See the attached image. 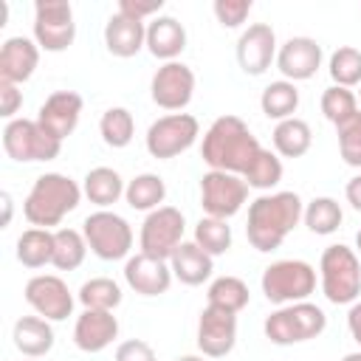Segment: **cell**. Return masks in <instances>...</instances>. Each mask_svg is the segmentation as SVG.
Wrapping results in <instances>:
<instances>
[{
    "mask_svg": "<svg viewBox=\"0 0 361 361\" xmlns=\"http://www.w3.org/2000/svg\"><path fill=\"white\" fill-rule=\"evenodd\" d=\"M282 158L271 149H259L257 158L248 164V169L243 172V180L248 183V189H259V192H271L274 186H279L282 180Z\"/></svg>",
    "mask_w": 361,
    "mask_h": 361,
    "instance_id": "obj_34",
    "label": "cell"
},
{
    "mask_svg": "<svg viewBox=\"0 0 361 361\" xmlns=\"http://www.w3.org/2000/svg\"><path fill=\"white\" fill-rule=\"evenodd\" d=\"M209 257H220L231 248V226L220 217H200L195 226V237H192Z\"/></svg>",
    "mask_w": 361,
    "mask_h": 361,
    "instance_id": "obj_37",
    "label": "cell"
},
{
    "mask_svg": "<svg viewBox=\"0 0 361 361\" xmlns=\"http://www.w3.org/2000/svg\"><path fill=\"white\" fill-rule=\"evenodd\" d=\"M305 203L296 192H265L248 206L245 237L259 254L276 251L285 237L299 226Z\"/></svg>",
    "mask_w": 361,
    "mask_h": 361,
    "instance_id": "obj_1",
    "label": "cell"
},
{
    "mask_svg": "<svg viewBox=\"0 0 361 361\" xmlns=\"http://www.w3.org/2000/svg\"><path fill=\"white\" fill-rule=\"evenodd\" d=\"M336 135H338V152H341V161L353 169H361V110L341 121L336 127Z\"/></svg>",
    "mask_w": 361,
    "mask_h": 361,
    "instance_id": "obj_40",
    "label": "cell"
},
{
    "mask_svg": "<svg viewBox=\"0 0 361 361\" xmlns=\"http://www.w3.org/2000/svg\"><path fill=\"white\" fill-rule=\"evenodd\" d=\"M341 361H361V350H358V353H347Z\"/></svg>",
    "mask_w": 361,
    "mask_h": 361,
    "instance_id": "obj_49",
    "label": "cell"
},
{
    "mask_svg": "<svg viewBox=\"0 0 361 361\" xmlns=\"http://www.w3.org/2000/svg\"><path fill=\"white\" fill-rule=\"evenodd\" d=\"M175 361H206V355H178Z\"/></svg>",
    "mask_w": 361,
    "mask_h": 361,
    "instance_id": "obj_48",
    "label": "cell"
},
{
    "mask_svg": "<svg viewBox=\"0 0 361 361\" xmlns=\"http://www.w3.org/2000/svg\"><path fill=\"white\" fill-rule=\"evenodd\" d=\"M344 197H347V203H350L355 212H361V175H355V178L347 180V186H344Z\"/></svg>",
    "mask_w": 361,
    "mask_h": 361,
    "instance_id": "obj_46",
    "label": "cell"
},
{
    "mask_svg": "<svg viewBox=\"0 0 361 361\" xmlns=\"http://www.w3.org/2000/svg\"><path fill=\"white\" fill-rule=\"evenodd\" d=\"M14 254L25 268H42V265L54 262V231L51 228H25L17 237Z\"/></svg>",
    "mask_w": 361,
    "mask_h": 361,
    "instance_id": "obj_29",
    "label": "cell"
},
{
    "mask_svg": "<svg viewBox=\"0 0 361 361\" xmlns=\"http://www.w3.org/2000/svg\"><path fill=\"white\" fill-rule=\"evenodd\" d=\"M25 302L48 322H62L73 313V293L56 274H37L25 282Z\"/></svg>",
    "mask_w": 361,
    "mask_h": 361,
    "instance_id": "obj_13",
    "label": "cell"
},
{
    "mask_svg": "<svg viewBox=\"0 0 361 361\" xmlns=\"http://www.w3.org/2000/svg\"><path fill=\"white\" fill-rule=\"evenodd\" d=\"M149 96L164 110H183L195 96V71L183 62H164L149 82Z\"/></svg>",
    "mask_w": 361,
    "mask_h": 361,
    "instance_id": "obj_14",
    "label": "cell"
},
{
    "mask_svg": "<svg viewBox=\"0 0 361 361\" xmlns=\"http://www.w3.org/2000/svg\"><path fill=\"white\" fill-rule=\"evenodd\" d=\"M322 68V45L313 37H290L276 51V71L288 82H305L313 79Z\"/></svg>",
    "mask_w": 361,
    "mask_h": 361,
    "instance_id": "obj_18",
    "label": "cell"
},
{
    "mask_svg": "<svg viewBox=\"0 0 361 361\" xmlns=\"http://www.w3.org/2000/svg\"><path fill=\"white\" fill-rule=\"evenodd\" d=\"M172 268L166 259H155L144 251L135 257H127L124 262V282L138 293V296H161L172 285Z\"/></svg>",
    "mask_w": 361,
    "mask_h": 361,
    "instance_id": "obj_19",
    "label": "cell"
},
{
    "mask_svg": "<svg viewBox=\"0 0 361 361\" xmlns=\"http://www.w3.org/2000/svg\"><path fill=\"white\" fill-rule=\"evenodd\" d=\"M251 0H214L212 11L223 28H240L251 14Z\"/></svg>",
    "mask_w": 361,
    "mask_h": 361,
    "instance_id": "obj_41",
    "label": "cell"
},
{
    "mask_svg": "<svg viewBox=\"0 0 361 361\" xmlns=\"http://www.w3.org/2000/svg\"><path fill=\"white\" fill-rule=\"evenodd\" d=\"M14 347L25 355V358H42L54 350V327L48 319L42 316H23L14 322L11 330Z\"/></svg>",
    "mask_w": 361,
    "mask_h": 361,
    "instance_id": "obj_25",
    "label": "cell"
},
{
    "mask_svg": "<svg viewBox=\"0 0 361 361\" xmlns=\"http://www.w3.org/2000/svg\"><path fill=\"white\" fill-rule=\"evenodd\" d=\"M3 149L17 164H37L54 161L62 149V141L45 133L37 118H14L3 127Z\"/></svg>",
    "mask_w": 361,
    "mask_h": 361,
    "instance_id": "obj_8",
    "label": "cell"
},
{
    "mask_svg": "<svg viewBox=\"0 0 361 361\" xmlns=\"http://www.w3.org/2000/svg\"><path fill=\"white\" fill-rule=\"evenodd\" d=\"M245 200H248V183L243 180V175L209 169L200 178V206L209 217L228 220L245 206Z\"/></svg>",
    "mask_w": 361,
    "mask_h": 361,
    "instance_id": "obj_12",
    "label": "cell"
},
{
    "mask_svg": "<svg viewBox=\"0 0 361 361\" xmlns=\"http://www.w3.org/2000/svg\"><path fill=\"white\" fill-rule=\"evenodd\" d=\"M82 234L87 240V248L104 262H116V259L130 257L133 226L110 209H99V212L87 214L82 223Z\"/></svg>",
    "mask_w": 361,
    "mask_h": 361,
    "instance_id": "obj_7",
    "label": "cell"
},
{
    "mask_svg": "<svg viewBox=\"0 0 361 361\" xmlns=\"http://www.w3.org/2000/svg\"><path fill=\"white\" fill-rule=\"evenodd\" d=\"M164 197H166V183H164V178L155 175V172H141V175H135L133 180H127L124 200H127V206L135 209V212H147V214H149V212L161 209Z\"/></svg>",
    "mask_w": 361,
    "mask_h": 361,
    "instance_id": "obj_28",
    "label": "cell"
},
{
    "mask_svg": "<svg viewBox=\"0 0 361 361\" xmlns=\"http://www.w3.org/2000/svg\"><path fill=\"white\" fill-rule=\"evenodd\" d=\"M82 200V186L62 175V172H45L34 180L23 200V214L34 228H54L71 214Z\"/></svg>",
    "mask_w": 361,
    "mask_h": 361,
    "instance_id": "obj_3",
    "label": "cell"
},
{
    "mask_svg": "<svg viewBox=\"0 0 361 361\" xmlns=\"http://www.w3.org/2000/svg\"><path fill=\"white\" fill-rule=\"evenodd\" d=\"M327 71H330L333 85H338V87H355V85H361V51L353 48V45L336 48L330 54Z\"/></svg>",
    "mask_w": 361,
    "mask_h": 361,
    "instance_id": "obj_38",
    "label": "cell"
},
{
    "mask_svg": "<svg viewBox=\"0 0 361 361\" xmlns=\"http://www.w3.org/2000/svg\"><path fill=\"white\" fill-rule=\"evenodd\" d=\"M206 299H209L212 307H223V310L240 313L243 307H248L251 293H248V285H245L240 276H217V279L209 285Z\"/></svg>",
    "mask_w": 361,
    "mask_h": 361,
    "instance_id": "obj_35",
    "label": "cell"
},
{
    "mask_svg": "<svg viewBox=\"0 0 361 361\" xmlns=\"http://www.w3.org/2000/svg\"><path fill=\"white\" fill-rule=\"evenodd\" d=\"M358 99H361V90H358Z\"/></svg>",
    "mask_w": 361,
    "mask_h": 361,
    "instance_id": "obj_52",
    "label": "cell"
},
{
    "mask_svg": "<svg viewBox=\"0 0 361 361\" xmlns=\"http://www.w3.org/2000/svg\"><path fill=\"white\" fill-rule=\"evenodd\" d=\"M102 141L113 149H124L135 135V118L127 107H107L99 118Z\"/></svg>",
    "mask_w": 361,
    "mask_h": 361,
    "instance_id": "obj_33",
    "label": "cell"
},
{
    "mask_svg": "<svg viewBox=\"0 0 361 361\" xmlns=\"http://www.w3.org/2000/svg\"><path fill=\"white\" fill-rule=\"evenodd\" d=\"M20 107H23V90H20V85L0 82V116L8 118V121H14Z\"/></svg>",
    "mask_w": 361,
    "mask_h": 361,
    "instance_id": "obj_44",
    "label": "cell"
},
{
    "mask_svg": "<svg viewBox=\"0 0 361 361\" xmlns=\"http://www.w3.org/2000/svg\"><path fill=\"white\" fill-rule=\"evenodd\" d=\"M324 327H327V316L313 302L282 305L271 316H265V324H262L265 338L271 344H279V347H290V344L319 338L324 333Z\"/></svg>",
    "mask_w": 361,
    "mask_h": 361,
    "instance_id": "obj_5",
    "label": "cell"
},
{
    "mask_svg": "<svg viewBox=\"0 0 361 361\" xmlns=\"http://www.w3.org/2000/svg\"><path fill=\"white\" fill-rule=\"evenodd\" d=\"M169 268H172V276L189 288L195 285H203L212 271H214V257H209L195 240H183L178 245V251L172 254L169 259Z\"/></svg>",
    "mask_w": 361,
    "mask_h": 361,
    "instance_id": "obj_24",
    "label": "cell"
},
{
    "mask_svg": "<svg viewBox=\"0 0 361 361\" xmlns=\"http://www.w3.org/2000/svg\"><path fill=\"white\" fill-rule=\"evenodd\" d=\"M76 39L73 6L68 0H37L34 3V42L48 54H62Z\"/></svg>",
    "mask_w": 361,
    "mask_h": 361,
    "instance_id": "obj_9",
    "label": "cell"
},
{
    "mask_svg": "<svg viewBox=\"0 0 361 361\" xmlns=\"http://www.w3.org/2000/svg\"><path fill=\"white\" fill-rule=\"evenodd\" d=\"M259 107L274 121L293 118V113L299 107V90H296V85L288 82V79H276V82L265 85L262 87V96H259Z\"/></svg>",
    "mask_w": 361,
    "mask_h": 361,
    "instance_id": "obj_30",
    "label": "cell"
},
{
    "mask_svg": "<svg viewBox=\"0 0 361 361\" xmlns=\"http://www.w3.org/2000/svg\"><path fill=\"white\" fill-rule=\"evenodd\" d=\"M237 344V313L206 305L197 319V350L206 358H223Z\"/></svg>",
    "mask_w": 361,
    "mask_h": 361,
    "instance_id": "obj_15",
    "label": "cell"
},
{
    "mask_svg": "<svg viewBox=\"0 0 361 361\" xmlns=\"http://www.w3.org/2000/svg\"><path fill=\"white\" fill-rule=\"evenodd\" d=\"M347 330H350L353 341L361 347V299H358V302H353V305H350V310H347Z\"/></svg>",
    "mask_w": 361,
    "mask_h": 361,
    "instance_id": "obj_45",
    "label": "cell"
},
{
    "mask_svg": "<svg viewBox=\"0 0 361 361\" xmlns=\"http://www.w3.org/2000/svg\"><path fill=\"white\" fill-rule=\"evenodd\" d=\"M271 141H274V149L276 155L282 158H302L310 144H313V130L305 118H285V121H276L274 133H271Z\"/></svg>",
    "mask_w": 361,
    "mask_h": 361,
    "instance_id": "obj_27",
    "label": "cell"
},
{
    "mask_svg": "<svg viewBox=\"0 0 361 361\" xmlns=\"http://www.w3.org/2000/svg\"><path fill=\"white\" fill-rule=\"evenodd\" d=\"M319 282L322 293L333 305H353L361 296V259L355 248L344 243H333L322 251L319 259Z\"/></svg>",
    "mask_w": 361,
    "mask_h": 361,
    "instance_id": "obj_4",
    "label": "cell"
},
{
    "mask_svg": "<svg viewBox=\"0 0 361 361\" xmlns=\"http://www.w3.org/2000/svg\"><path fill=\"white\" fill-rule=\"evenodd\" d=\"M183 231H186V220H183L180 209L161 206L144 217L141 231H138V245L144 254L169 262L172 254L178 251V245L183 243Z\"/></svg>",
    "mask_w": 361,
    "mask_h": 361,
    "instance_id": "obj_11",
    "label": "cell"
},
{
    "mask_svg": "<svg viewBox=\"0 0 361 361\" xmlns=\"http://www.w3.org/2000/svg\"><path fill=\"white\" fill-rule=\"evenodd\" d=\"M113 361H158L152 344H147L144 338H127L116 347Z\"/></svg>",
    "mask_w": 361,
    "mask_h": 361,
    "instance_id": "obj_42",
    "label": "cell"
},
{
    "mask_svg": "<svg viewBox=\"0 0 361 361\" xmlns=\"http://www.w3.org/2000/svg\"><path fill=\"white\" fill-rule=\"evenodd\" d=\"M164 8V0H118V8L116 11H121V14H127V17H133V20H155L158 17V11Z\"/></svg>",
    "mask_w": 361,
    "mask_h": 361,
    "instance_id": "obj_43",
    "label": "cell"
},
{
    "mask_svg": "<svg viewBox=\"0 0 361 361\" xmlns=\"http://www.w3.org/2000/svg\"><path fill=\"white\" fill-rule=\"evenodd\" d=\"M276 34L268 23H251L237 39V65L248 76H262L276 62Z\"/></svg>",
    "mask_w": 361,
    "mask_h": 361,
    "instance_id": "obj_16",
    "label": "cell"
},
{
    "mask_svg": "<svg viewBox=\"0 0 361 361\" xmlns=\"http://www.w3.org/2000/svg\"><path fill=\"white\" fill-rule=\"evenodd\" d=\"M0 200H3V228H6V226L11 223V209H14V206H11V195H8V192H3Z\"/></svg>",
    "mask_w": 361,
    "mask_h": 361,
    "instance_id": "obj_47",
    "label": "cell"
},
{
    "mask_svg": "<svg viewBox=\"0 0 361 361\" xmlns=\"http://www.w3.org/2000/svg\"><path fill=\"white\" fill-rule=\"evenodd\" d=\"M28 361H37V358H28Z\"/></svg>",
    "mask_w": 361,
    "mask_h": 361,
    "instance_id": "obj_51",
    "label": "cell"
},
{
    "mask_svg": "<svg viewBox=\"0 0 361 361\" xmlns=\"http://www.w3.org/2000/svg\"><path fill=\"white\" fill-rule=\"evenodd\" d=\"M76 299L90 310H116L121 305V288L110 276H93L79 288Z\"/></svg>",
    "mask_w": 361,
    "mask_h": 361,
    "instance_id": "obj_36",
    "label": "cell"
},
{
    "mask_svg": "<svg viewBox=\"0 0 361 361\" xmlns=\"http://www.w3.org/2000/svg\"><path fill=\"white\" fill-rule=\"evenodd\" d=\"M39 65V45L28 37H8L0 48V82L23 85Z\"/></svg>",
    "mask_w": 361,
    "mask_h": 361,
    "instance_id": "obj_21",
    "label": "cell"
},
{
    "mask_svg": "<svg viewBox=\"0 0 361 361\" xmlns=\"http://www.w3.org/2000/svg\"><path fill=\"white\" fill-rule=\"evenodd\" d=\"M197 135H200V124L192 113H169L149 124L144 144L152 158L169 161V158H178L180 152H186L197 141Z\"/></svg>",
    "mask_w": 361,
    "mask_h": 361,
    "instance_id": "obj_10",
    "label": "cell"
},
{
    "mask_svg": "<svg viewBox=\"0 0 361 361\" xmlns=\"http://www.w3.org/2000/svg\"><path fill=\"white\" fill-rule=\"evenodd\" d=\"M82 96L76 90H54L37 110V121L45 133H51L56 141H65L82 118Z\"/></svg>",
    "mask_w": 361,
    "mask_h": 361,
    "instance_id": "obj_17",
    "label": "cell"
},
{
    "mask_svg": "<svg viewBox=\"0 0 361 361\" xmlns=\"http://www.w3.org/2000/svg\"><path fill=\"white\" fill-rule=\"evenodd\" d=\"M104 45L118 59L135 56L141 48H147V23L116 11L104 25Z\"/></svg>",
    "mask_w": 361,
    "mask_h": 361,
    "instance_id": "obj_22",
    "label": "cell"
},
{
    "mask_svg": "<svg viewBox=\"0 0 361 361\" xmlns=\"http://www.w3.org/2000/svg\"><path fill=\"white\" fill-rule=\"evenodd\" d=\"M355 254H358V257H361V231H358V234H355Z\"/></svg>",
    "mask_w": 361,
    "mask_h": 361,
    "instance_id": "obj_50",
    "label": "cell"
},
{
    "mask_svg": "<svg viewBox=\"0 0 361 361\" xmlns=\"http://www.w3.org/2000/svg\"><path fill=\"white\" fill-rule=\"evenodd\" d=\"M302 220H305L307 231H313V234H319V237H327V234L338 231V226H341V220H344V212H341V206H338L336 197L322 195V197H313V200L305 206Z\"/></svg>",
    "mask_w": 361,
    "mask_h": 361,
    "instance_id": "obj_31",
    "label": "cell"
},
{
    "mask_svg": "<svg viewBox=\"0 0 361 361\" xmlns=\"http://www.w3.org/2000/svg\"><path fill=\"white\" fill-rule=\"evenodd\" d=\"M118 338V319L113 310H90L85 307L73 324V344L82 353H102Z\"/></svg>",
    "mask_w": 361,
    "mask_h": 361,
    "instance_id": "obj_20",
    "label": "cell"
},
{
    "mask_svg": "<svg viewBox=\"0 0 361 361\" xmlns=\"http://www.w3.org/2000/svg\"><path fill=\"white\" fill-rule=\"evenodd\" d=\"M186 48V28L169 14H158L147 23V51L155 59L175 62Z\"/></svg>",
    "mask_w": 361,
    "mask_h": 361,
    "instance_id": "obj_23",
    "label": "cell"
},
{
    "mask_svg": "<svg viewBox=\"0 0 361 361\" xmlns=\"http://www.w3.org/2000/svg\"><path fill=\"white\" fill-rule=\"evenodd\" d=\"M124 178L110 166H93L82 180V195L99 209H110L113 203H118V197H124Z\"/></svg>",
    "mask_w": 361,
    "mask_h": 361,
    "instance_id": "obj_26",
    "label": "cell"
},
{
    "mask_svg": "<svg viewBox=\"0 0 361 361\" xmlns=\"http://www.w3.org/2000/svg\"><path fill=\"white\" fill-rule=\"evenodd\" d=\"M87 257V240L76 228H56L54 231V268L76 271Z\"/></svg>",
    "mask_w": 361,
    "mask_h": 361,
    "instance_id": "obj_32",
    "label": "cell"
},
{
    "mask_svg": "<svg viewBox=\"0 0 361 361\" xmlns=\"http://www.w3.org/2000/svg\"><path fill=\"white\" fill-rule=\"evenodd\" d=\"M322 113L330 124H341L347 118H353L358 113V96L350 90V87H338V85H330L324 93H322Z\"/></svg>",
    "mask_w": 361,
    "mask_h": 361,
    "instance_id": "obj_39",
    "label": "cell"
},
{
    "mask_svg": "<svg viewBox=\"0 0 361 361\" xmlns=\"http://www.w3.org/2000/svg\"><path fill=\"white\" fill-rule=\"evenodd\" d=\"M259 288L271 305L307 302L316 290V268L305 259H276L262 271Z\"/></svg>",
    "mask_w": 361,
    "mask_h": 361,
    "instance_id": "obj_6",
    "label": "cell"
},
{
    "mask_svg": "<svg viewBox=\"0 0 361 361\" xmlns=\"http://www.w3.org/2000/svg\"><path fill=\"white\" fill-rule=\"evenodd\" d=\"M259 149L262 147L251 133V127L240 116H228V113L209 124L200 144V155L206 166L231 175H243Z\"/></svg>",
    "mask_w": 361,
    "mask_h": 361,
    "instance_id": "obj_2",
    "label": "cell"
}]
</instances>
